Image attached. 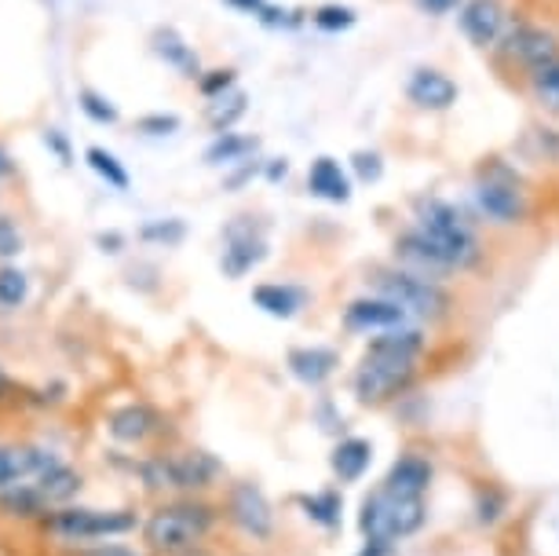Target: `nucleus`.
<instances>
[{
    "label": "nucleus",
    "mask_w": 559,
    "mask_h": 556,
    "mask_svg": "<svg viewBox=\"0 0 559 556\" xmlns=\"http://www.w3.org/2000/svg\"><path fill=\"white\" fill-rule=\"evenodd\" d=\"M414 227L436 246V253L442 257L447 271H468L472 264H479L483 249H479L476 230L468 227V220H464L450 202H439V198L417 202Z\"/></svg>",
    "instance_id": "obj_1"
},
{
    "label": "nucleus",
    "mask_w": 559,
    "mask_h": 556,
    "mask_svg": "<svg viewBox=\"0 0 559 556\" xmlns=\"http://www.w3.org/2000/svg\"><path fill=\"white\" fill-rule=\"evenodd\" d=\"M420 523H425V498L395 495L388 487L373 490L362 501V512H358V528L366 534V545L381 553H388L392 542L420 531Z\"/></svg>",
    "instance_id": "obj_2"
},
{
    "label": "nucleus",
    "mask_w": 559,
    "mask_h": 556,
    "mask_svg": "<svg viewBox=\"0 0 559 556\" xmlns=\"http://www.w3.org/2000/svg\"><path fill=\"white\" fill-rule=\"evenodd\" d=\"M216 512L202 506V501H173L151 512V520L143 523V542L154 553H187L213 531Z\"/></svg>",
    "instance_id": "obj_3"
},
{
    "label": "nucleus",
    "mask_w": 559,
    "mask_h": 556,
    "mask_svg": "<svg viewBox=\"0 0 559 556\" xmlns=\"http://www.w3.org/2000/svg\"><path fill=\"white\" fill-rule=\"evenodd\" d=\"M373 286H377L381 297L395 300L406 315H417V319H428V322L447 319V311L453 304L450 293L442 289L436 279L417 275V271H399V268L377 271Z\"/></svg>",
    "instance_id": "obj_4"
},
{
    "label": "nucleus",
    "mask_w": 559,
    "mask_h": 556,
    "mask_svg": "<svg viewBox=\"0 0 559 556\" xmlns=\"http://www.w3.org/2000/svg\"><path fill=\"white\" fill-rule=\"evenodd\" d=\"M417 381V363L414 359H392V355H373L366 352L362 366L355 370V395L358 403H392L399 395H406Z\"/></svg>",
    "instance_id": "obj_5"
},
{
    "label": "nucleus",
    "mask_w": 559,
    "mask_h": 556,
    "mask_svg": "<svg viewBox=\"0 0 559 556\" xmlns=\"http://www.w3.org/2000/svg\"><path fill=\"white\" fill-rule=\"evenodd\" d=\"M476 205H479L483 216L493 220V224H523V220H526V194H523V187L498 162H493L490 169L479 173V180H476Z\"/></svg>",
    "instance_id": "obj_6"
},
{
    "label": "nucleus",
    "mask_w": 559,
    "mask_h": 556,
    "mask_svg": "<svg viewBox=\"0 0 559 556\" xmlns=\"http://www.w3.org/2000/svg\"><path fill=\"white\" fill-rule=\"evenodd\" d=\"M219 461L205 450H187V454H173L162 461H151L143 469V476L151 480V487H179V490H202L219 476Z\"/></svg>",
    "instance_id": "obj_7"
},
{
    "label": "nucleus",
    "mask_w": 559,
    "mask_h": 556,
    "mask_svg": "<svg viewBox=\"0 0 559 556\" xmlns=\"http://www.w3.org/2000/svg\"><path fill=\"white\" fill-rule=\"evenodd\" d=\"M48 528L59 534V539L70 542H92V539H110V534H124L135 528L132 512H99V509H59L56 517L48 520Z\"/></svg>",
    "instance_id": "obj_8"
},
{
    "label": "nucleus",
    "mask_w": 559,
    "mask_h": 556,
    "mask_svg": "<svg viewBox=\"0 0 559 556\" xmlns=\"http://www.w3.org/2000/svg\"><path fill=\"white\" fill-rule=\"evenodd\" d=\"M461 29L476 48H498L509 34V8L501 0H464Z\"/></svg>",
    "instance_id": "obj_9"
},
{
    "label": "nucleus",
    "mask_w": 559,
    "mask_h": 556,
    "mask_svg": "<svg viewBox=\"0 0 559 556\" xmlns=\"http://www.w3.org/2000/svg\"><path fill=\"white\" fill-rule=\"evenodd\" d=\"M227 512H230V520H235L238 528L249 534V539H260V542L271 539L274 509H271L267 495H263L257 484H235V487H230Z\"/></svg>",
    "instance_id": "obj_10"
},
{
    "label": "nucleus",
    "mask_w": 559,
    "mask_h": 556,
    "mask_svg": "<svg viewBox=\"0 0 559 556\" xmlns=\"http://www.w3.org/2000/svg\"><path fill=\"white\" fill-rule=\"evenodd\" d=\"M504 56L515 59L520 67L526 70H537L542 62L548 59H559V40L548 34V29L542 26H531V23H520V26H512L509 34H504Z\"/></svg>",
    "instance_id": "obj_11"
},
{
    "label": "nucleus",
    "mask_w": 559,
    "mask_h": 556,
    "mask_svg": "<svg viewBox=\"0 0 559 556\" xmlns=\"http://www.w3.org/2000/svg\"><path fill=\"white\" fill-rule=\"evenodd\" d=\"M344 327L352 333H384L406 327V311L388 297H358L344 308Z\"/></svg>",
    "instance_id": "obj_12"
},
{
    "label": "nucleus",
    "mask_w": 559,
    "mask_h": 556,
    "mask_svg": "<svg viewBox=\"0 0 559 556\" xmlns=\"http://www.w3.org/2000/svg\"><path fill=\"white\" fill-rule=\"evenodd\" d=\"M267 257V242L257 235L252 224H230L227 227V242H224V257H219V268H224L227 279H241L249 275L260 260Z\"/></svg>",
    "instance_id": "obj_13"
},
{
    "label": "nucleus",
    "mask_w": 559,
    "mask_h": 556,
    "mask_svg": "<svg viewBox=\"0 0 559 556\" xmlns=\"http://www.w3.org/2000/svg\"><path fill=\"white\" fill-rule=\"evenodd\" d=\"M56 454L40 447H0V490L29 484L56 465Z\"/></svg>",
    "instance_id": "obj_14"
},
{
    "label": "nucleus",
    "mask_w": 559,
    "mask_h": 556,
    "mask_svg": "<svg viewBox=\"0 0 559 556\" xmlns=\"http://www.w3.org/2000/svg\"><path fill=\"white\" fill-rule=\"evenodd\" d=\"M406 96L409 103H417L420 110H450L457 103V85L436 67H420L414 70V78L406 81Z\"/></svg>",
    "instance_id": "obj_15"
},
{
    "label": "nucleus",
    "mask_w": 559,
    "mask_h": 556,
    "mask_svg": "<svg viewBox=\"0 0 559 556\" xmlns=\"http://www.w3.org/2000/svg\"><path fill=\"white\" fill-rule=\"evenodd\" d=\"M308 187L314 198H322V202L341 205L352 198V180H347V173L341 169L336 157H314L311 169H308Z\"/></svg>",
    "instance_id": "obj_16"
},
{
    "label": "nucleus",
    "mask_w": 559,
    "mask_h": 556,
    "mask_svg": "<svg viewBox=\"0 0 559 556\" xmlns=\"http://www.w3.org/2000/svg\"><path fill=\"white\" fill-rule=\"evenodd\" d=\"M341 366V359H336V352L333 348H319V344H311V348H293L289 352V370L297 381L304 385H322V381H330L333 370Z\"/></svg>",
    "instance_id": "obj_17"
},
{
    "label": "nucleus",
    "mask_w": 559,
    "mask_h": 556,
    "mask_svg": "<svg viewBox=\"0 0 559 556\" xmlns=\"http://www.w3.org/2000/svg\"><path fill=\"white\" fill-rule=\"evenodd\" d=\"M431 484V465L417 454H403L388 472L384 487L395 490V495H409V498H425V490Z\"/></svg>",
    "instance_id": "obj_18"
},
{
    "label": "nucleus",
    "mask_w": 559,
    "mask_h": 556,
    "mask_svg": "<svg viewBox=\"0 0 559 556\" xmlns=\"http://www.w3.org/2000/svg\"><path fill=\"white\" fill-rule=\"evenodd\" d=\"M304 300H308V293L286 286V282H263V286L252 289V304L274 315V319H293L304 308Z\"/></svg>",
    "instance_id": "obj_19"
},
{
    "label": "nucleus",
    "mask_w": 559,
    "mask_h": 556,
    "mask_svg": "<svg viewBox=\"0 0 559 556\" xmlns=\"http://www.w3.org/2000/svg\"><path fill=\"white\" fill-rule=\"evenodd\" d=\"M373 355H392V359H420V352H425V333L414 330V327H395V330H384L377 333L373 341H369V348Z\"/></svg>",
    "instance_id": "obj_20"
},
{
    "label": "nucleus",
    "mask_w": 559,
    "mask_h": 556,
    "mask_svg": "<svg viewBox=\"0 0 559 556\" xmlns=\"http://www.w3.org/2000/svg\"><path fill=\"white\" fill-rule=\"evenodd\" d=\"M369 458H373V447L366 443V439H341L330 458V465L336 472V480L341 484H355V480H362V472L369 469Z\"/></svg>",
    "instance_id": "obj_21"
},
{
    "label": "nucleus",
    "mask_w": 559,
    "mask_h": 556,
    "mask_svg": "<svg viewBox=\"0 0 559 556\" xmlns=\"http://www.w3.org/2000/svg\"><path fill=\"white\" fill-rule=\"evenodd\" d=\"M154 51L162 56L168 67H176L183 78H202V67H198V56H194V48L187 45L183 37L176 34V29H157L154 34Z\"/></svg>",
    "instance_id": "obj_22"
},
{
    "label": "nucleus",
    "mask_w": 559,
    "mask_h": 556,
    "mask_svg": "<svg viewBox=\"0 0 559 556\" xmlns=\"http://www.w3.org/2000/svg\"><path fill=\"white\" fill-rule=\"evenodd\" d=\"M154 428H157V414L143 403L124 406V411L110 417V433H114V439H121V443H140V439L151 436Z\"/></svg>",
    "instance_id": "obj_23"
},
{
    "label": "nucleus",
    "mask_w": 559,
    "mask_h": 556,
    "mask_svg": "<svg viewBox=\"0 0 559 556\" xmlns=\"http://www.w3.org/2000/svg\"><path fill=\"white\" fill-rule=\"evenodd\" d=\"M257 135H238V132H219L205 151V162L209 165H238V162H249L257 154Z\"/></svg>",
    "instance_id": "obj_24"
},
{
    "label": "nucleus",
    "mask_w": 559,
    "mask_h": 556,
    "mask_svg": "<svg viewBox=\"0 0 559 556\" xmlns=\"http://www.w3.org/2000/svg\"><path fill=\"white\" fill-rule=\"evenodd\" d=\"M246 110H249V96L241 88H230L224 96L209 99V125L216 129V135L235 132V125L246 118Z\"/></svg>",
    "instance_id": "obj_25"
},
{
    "label": "nucleus",
    "mask_w": 559,
    "mask_h": 556,
    "mask_svg": "<svg viewBox=\"0 0 559 556\" xmlns=\"http://www.w3.org/2000/svg\"><path fill=\"white\" fill-rule=\"evenodd\" d=\"M34 487H37V495L45 501H67V498H73L81 490V476L73 469L62 465V461H56L45 476L34 480Z\"/></svg>",
    "instance_id": "obj_26"
},
{
    "label": "nucleus",
    "mask_w": 559,
    "mask_h": 556,
    "mask_svg": "<svg viewBox=\"0 0 559 556\" xmlns=\"http://www.w3.org/2000/svg\"><path fill=\"white\" fill-rule=\"evenodd\" d=\"M531 92L548 114H559V59H548L531 70Z\"/></svg>",
    "instance_id": "obj_27"
},
{
    "label": "nucleus",
    "mask_w": 559,
    "mask_h": 556,
    "mask_svg": "<svg viewBox=\"0 0 559 556\" xmlns=\"http://www.w3.org/2000/svg\"><path fill=\"white\" fill-rule=\"evenodd\" d=\"M300 509L308 512L314 523H322V528H336V523H341V495H333V490H322V495H304Z\"/></svg>",
    "instance_id": "obj_28"
},
{
    "label": "nucleus",
    "mask_w": 559,
    "mask_h": 556,
    "mask_svg": "<svg viewBox=\"0 0 559 556\" xmlns=\"http://www.w3.org/2000/svg\"><path fill=\"white\" fill-rule=\"evenodd\" d=\"M84 157H88V165L114 187V191H129V173H124V165L110 151H103V146H88V154Z\"/></svg>",
    "instance_id": "obj_29"
},
{
    "label": "nucleus",
    "mask_w": 559,
    "mask_h": 556,
    "mask_svg": "<svg viewBox=\"0 0 559 556\" xmlns=\"http://www.w3.org/2000/svg\"><path fill=\"white\" fill-rule=\"evenodd\" d=\"M29 293V279L19 268H0V308H19Z\"/></svg>",
    "instance_id": "obj_30"
},
{
    "label": "nucleus",
    "mask_w": 559,
    "mask_h": 556,
    "mask_svg": "<svg viewBox=\"0 0 559 556\" xmlns=\"http://www.w3.org/2000/svg\"><path fill=\"white\" fill-rule=\"evenodd\" d=\"M78 103H81V110L88 114V118L96 121V125H114V121H118V107H114L107 96H99L96 88H81Z\"/></svg>",
    "instance_id": "obj_31"
},
{
    "label": "nucleus",
    "mask_w": 559,
    "mask_h": 556,
    "mask_svg": "<svg viewBox=\"0 0 559 556\" xmlns=\"http://www.w3.org/2000/svg\"><path fill=\"white\" fill-rule=\"evenodd\" d=\"M311 19H314V26H319V29H330V34H336V29L355 26V12H352L347 4H322Z\"/></svg>",
    "instance_id": "obj_32"
},
{
    "label": "nucleus",
    "mask_w": 559,
    "mask_h": 556,
    "mask_svg": "<svg viewBox=\"0 0 559 556\" xmlns=\"http://www.w3.org/2000/svg\"><path fill=\"white\" fill-rule=\"evenodd\" d=\"M235 81H238L235 70H213V73H202V78H198V88H202L205 99H216L235 88Z\"/></svg>",
    "instance_id": "obj_33"
},
{
    "label": "nucleus",
    "mask_w": 559,
    "mask_h": 556,
    "mask_svg": "<svg viewBox=\"0 0 559 556\" xmlns=\"http://www.w3.org/2000/svg\"><path fill=\"white\" fill-rule=\"evenodd\" d=\"M140 235L146 238V242H165V246H176L179 238L187 235V227L179 224V220H165V224H146Z\"/></svg>",
    "instance_id": "obj_34"
},
{
    "label": "nucleus",
    "mask_w": 559,
    "mask_h": 556,
    "mask_svg": "<svg viewBox=\"0 0 559 556\" xmlns=\"http://www.w3.org/2000/svg\"><path fill=\"white\" fill-rule=\"evenodd\" d=\"M352 165H355L358 180H366V184L381 180V173H384V162H381V154H377V151H358L352 157Z\"/></svg>",
    "instance_id": "obj_35"
},
{
    "label": "nucleus",
    "mask_w": 559,
    "mask_h": 556,
    "mask_svg": "<svg viewBox=\"0 0 559 556\" xmlns=\"http://www.w3.org/2000/svg\"><path fill=\"white\" fill-rule=\"evenodd\" d=\"M135 129L146 135H173L179 132V118L176 114H146V118L135 121Z\"/></svg>",
    "instance_id": "obj_36"
},
{
    "label": "nucleus",
    "mask_w": 559,
    "mask_h": 556,
    "mask_svg": "<svg viewBox=\"0 0 559 556\" xmlns=\"http://www.w3.org/2000/svg\"><path fill=\"white\" fill-rule=\"evenodd\" d=\"M230 4L241 8V12L263 19L267 26H282V23H286V12H278V8H271V4H263V0H230Z\"/></svg>",
    "instance_id": "obj_37"
},
{
    "label": "nucleus",
    "mask_w": 559,
    "mask_h": 556,
    "mask_svg": "<svg viewBox=\"0 0 559 556\" xmlns=\"http://www.w3.org/2000/svg\"><path fill=\"white\" fill-rule=\"evenodd\" d=\"M23 253V235L8 216H0V257H19Z\"/></svg>",
    "instance_id": "obj_38"
},
{
    "label": "nucleus",
    "mask_w": 559,
    "mask_h": 556,
    "mask_svg": "<svg viewBox=\"0 0 559 556\" xmlns=\"http://www.w3.org/2000/svg\"><path fill=\"white\" fill-rule=\"evenodd\" d=\"M417 4H420V12H428V15H450L461 0H417Z\"/></svg>",
    "instance_id": "obj_39"
},
{
    "label": "nucleus",
    "mask_w": 559,
    "mask_h": 556,
    "mask_svg": "<svg viewBox=\"0 0 559 556\" xmlns=\"http://www.w3.org/2000/svg\"><path fill=\"white\" fill-rule=\"evenodd\" d=\"M84 556H135L129 545H118V542H99L96 549H88Z\"/></svg>",
    "instance_id": "obj_40"
},
{
    "label": "nucleus",
    "mask_w": 559,
    "mask_h": 556,
    "mask_svg": "<svg viewBox=\"0 0 559 556\" xmlns=\"http://www.w3.org/2000/svg\"><path fill=\"white\" fill-rule=\"evenodd\" d=\"M252 173H257V162H238V173L227 176V187H230V191H238V187L246 184Z\"/></svg>",
    "instance_id": "obj_41"
},
{
    "label": "nucleus",
    "mask_w": 559,
    "mask_h": 556,
    "mask_svg": "<svg viewBox=\"0 0 559 556\" xmlns=\"http://www.w3.org/2000/svg\"><path fill=\"white\" fill-rule=\"evenodd\" d=\"M286 173H289L286 157H274V162L267 165V180H286Z\"/></svg>",
    "instance_id": "obj_42"
},
{
    "label": "nucleus",
    "mask_w": 559,
    "mask_h": 556,
    "mask_svg": "<svg viewBox=\"0 0 559 556\" xmlns=\"http://www.w3.org/2000/svg\"><path fill=\"white\" fill-rule=\"evenodd\" d=\"M45 143H48V146H56L62 162H70V151H67V143H62V135H59V132H48V135H45Z\"/></svg>",
    "instance_id": "obj_43"
},
{
    "label": "nucleus",
    "mask_w": 559,
    "mask_h": 556,
    "mask_svg": "<svg viewBox=\"0 0 559 556\" xmlns=\"http://www.w3.org/2000/svg\"><path fill=\"white\" fill-rule=\"evenodd\" d=\"M0 176H12V157H8L4 146H0Z\"/></svg>",
    "instance_id": "obj_44"
},
{
    "label": "nucleus",
    "mask_w": 559,
    "mask_h": 556,
    "mask_svg": "<svg viewBox=\"0 0 559 556\" xmlns=\"http://www.w3.org/2000/svg\"><path fill=\"white\" fill-rule=\"evenodd\" d=\"M99 246H114V253H118V246H121V235H99Z\"/></svg>",
    "instance_id": "obj_45"
},
{
    "label": "nucleus",
    "mask_w": 559,
    "mask_h": 556,
    "mask_svg": "<svg viewBox=\"0 0 559 556\" xmlns=\"http://www.w3.org/2000/svg\"><path fill=\"white\" fill-rule=\"evenodd\" d=\"M4 388H8V377H4V370H0V395H4Z\"/></svg>",
    "instance_id": "obj_46"
},
{
    "label": "nucleus",
    "mask_w": 559,
    "mask_h": 556,
    "mask_svg": "<svg viewBox=\"0 0 559 556\" xmlns=\"http://www.w3.org/2000/svg\"><path fill=\"white\" fill-rule=\"evenodd\" d=\"M176 556H205V553H198V549H187V553H176Z\"/></svg>",
    "instance_id": "obj_47"
}]
</instances>
